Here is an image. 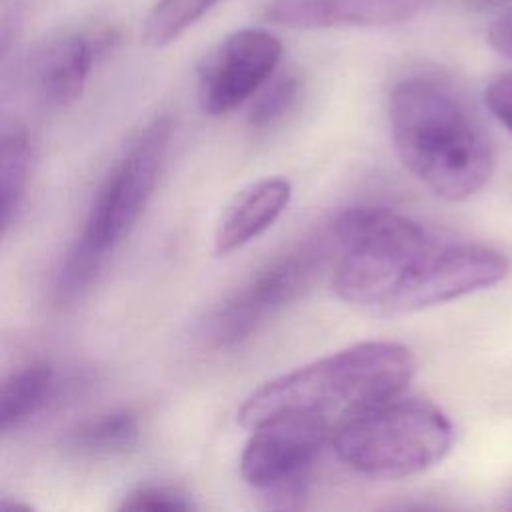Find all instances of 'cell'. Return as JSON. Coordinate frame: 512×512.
Listing matches in <instances>:
<instances>
[{
  "instance_id": "obj_1",
  "label": "cell",
  "mask_w": 512,
  "mask_h": 512,
  "mask_svg": "<svg viewBox=\"0 0 512 512\" xmlns=\"http://www.w3.org/2000/svg\"><path fill=\"white\" fill-rule=\"evenodd\" d=\"M388 120L398 158L436 196L460 202L490 180V140L444 86L426 78L398 82L390 94Z\"/></svg>"
},
{
  "instance_id": "obj_2",
  "label": "cell",
  "mask_w": 512,
  "mask_h": 512,
  "mask_svg": "<svg viewBox=\"0 0 512 512\" xmlns=\"http://www.w3.org/2000/svg\"><path fill=\"white\" fill-rule=\"evenodd\" d=\"M416 366L412 350L398 342L352 344L256 388L242 402L238 422L252 428L284 412H312L338 422L398 396L416 374Z\"/></svg>"
},
{
  "instance_id": "obj_3",
  "label": "cell",
  "mask_w": 512,
  "mask_h": 512,
  "mask_svg": "<svg viewBox=\"0 0 512 512\" xmlns=\"http://www.w3.org/2000/svg\"><path fill=\"white\" fill-rule=\"evenodd\" d=\"M338 248L336 296L380 316L396 306L438 238L416 220L380 206L344 210L330 228Z\"/></svg>"
},
{
  "instance_id": "obj_4",
  "label": "cell",
  "mask_w": 512,
  "mask_h": 512,
  "mask_svg": "<svg viewBox=\"0 0 512 512\" xmlns=\"http://www.w3.org/2000/svg\"><path fill=\"white\" fill-rule=\"evenodd\" d=\"M174 134L170 116H156L132 140L126 154L100 184L84 228L58 274L56 290L76 298L102 270L108 252L132 230L144 212L164 166Z\"/></svg>"
},
{
  "instance_id": "obj_5",
  "label": "cell",
  "mask_w": 512,
  "mask_h": 512,
  "mask_svg": "<svg viewBox=\"0 0 512 512\" xmlns=\"http://www.w3.org/2000/svg\"><path fill=\"white\" fill-rule=\"evenodd\" d=\"M454 426L434 404L392 396L332 426L330 446L360 476L396 480L420 474L450 452Z\"/></svg>"
},
{
  "instance_id": "obj_6",
  "label": "cell",
  "mask_w": 512,
  "mask_h": 512,
  "mask_svg": "<svg viewBox=\"0 0 512 512\" xmlns=\"http://www.w3.org/2000/svg\"><path fill=\"white\" fill-rule=\"evenodd\" d=\"M240 474L276 508H294L304 498L308 476L330 444L332 424L312 412H284L250 428Z\"/></svg>"
},
{
  "instance_id": "obj_7",
  "label": "cell",
  "mask_w": 512,
  "mask_h": 512,
  "mask_svg": "<svg viewBox=\"0 0 512 512\" xmlns=\"http://www.w3.org/2000/svg\"><path fill=\"white\" fill-rule=\"evenodd\" d=\"M320 258L322 246L312 242L266 264L210 310L202 322V338L216 348L248 340L308 286Z\"/></svg>"
},
{
  "instance_id": "obj_8",
  "label": "cell",
  "mask_w": 512,
  "mask_h": 512,
  "mask_svg": "<svg viewBox=\"0 0 512 512\" xmlns=\"http://www.w3.org/2000/svg\"><path fill=\"white\" fill-rule=\"evenodd\" d=\"M282 42L264 28H240L198 64L196 100L204 114L224 116L250 100L276 72Z\"/></svg>"
},
{
  "instance_id": "obj_9",
  "label": "cell",
  "mask_w": 512,
  "mask_h": 512,
  "mask_svg": "<svg viewBox=\"0 0 512 512\" xmlns=\"http://www.w3.org/2000/svg\"><path fill=\"white\" fill-rule=\"evenodd\" d=\"M436 0H270L264 20L284 28L324 30L390 26L412 20Z\"/></svg>"
},
{
  "instance_id": "obj_10",
  "label": "cell",
  "mask_w": 512,
  "mask_h": 512,
  "mask_svg": "<svg viewBox=\"0 0 512 512\" xmlns=\"http://www.w3.org/2000/svg\"><path fill=\"white\" fill-rule=\"evenodd\" d=\"M114 34H66L46 46L38 62V90L52 108L70 106L84 92L94 64L110 50Z\"/></svg>"
},
{
  "instance_id": "obj_11",
  "label": "cell",
  "mask_w": 512,
  "mask_h": 512,
  "mask_svg": "<svg viewBox=\"0 0 512 512\" xmlns=\"http://www.w3.org/2000/svg\"><path fill=\"white\" fill-rule=\"evenodd\" d=\"M292 196L286 178L274 176L258 180L238 192L224 208L214 230V254L226 256L240 250L284 212Z\"/></svg>"
},
{
  "instance_id": "obj_12",
  "label": "cell",
  "mask_w": 512,
  "mask_h": 512,
  "mask_svg": "<svg viewBox=\"0 0 512 512\" xmlns=\"http://www.w3.org/2000/svg\"><path fill=\"white\" fill-rule=\"evenodd\" d=\"M54 372L48 364H30L0 378V432L36 412L50 394Z\"/></svg>"
},
{
  "instance_id": "obj_13",
  "label": "cell",
  "mask_w": 512,
  "mask_h": 512,
  "mask_svg": "<svg viewBox=\"0 0 512 512\" xmlns=\"http://www.w3.org/2000/svg\"><path fill=\"white\" fill-rule=\"evenodd\" d=\"M30 170V140L24 130H0V236L24 196Z\"/></svg>"
},
{
  "instance_id": "obj_14",
  "label": "cell",
  "mask_w": 512,
  "mask_h": 512,
  "mask_svg": "<svg viewBox=\"0 0 512 512\" xmlns=\"http://www.w3.org/2000/svg\"><path fill=\"white\" fill-rule=\"evenodd\" d=\"M138 436L140 424L136 414L130 410H114L82 422L70 434V444L82 452L110 454L134 446Z\"/></svg>"
},
{
  "instance_id": "obj_15",
  "label": "cell",
  "mask_w": 512,
  "mask_h": 512,
  "mask_svg": "<svg viewBox=\"0 0 512 512\" xmlns=\"http://www.w3.org/2000/svg\"><path fill=\"white\" fill-rule=\"evenodd\" d=\"M218 0H156L144 20L142 38L164 48L186 34Z\"/></svg>"
},
{
  "instance_id": "obj_16",
  "label": "cell",
  "mask_w": 512,
  "mask_h": 512,
  "mask_svg": "<svg viewBox=\"0 0 512 512\" xmlns=\"http://www.w3.org/2000/svg\"><path fill=\"white\" fill-rule=\"evenodd\" d=\"M300 90L302 82L294 72H274L264 82V86L254 94L256 98L248 110L250 126L260 130L274 126L278 120H282V116H286L292 110L300 96Z\"/></svg>"
},
{
  "instance_id": "obj_17",
  "label": "cell",
  "mask_w": 512,
  "mask_h": 512,
  "mask_svg": "<svg viewBox=\"0 0 512 512\" xmlns=\"http://www.w3.org/2000/svg\"><path fill=\"white\" fill-rule=\"evenodd\" d=\"M120 510H190L194 504L188 500V496L172 486H142L134 492H130L122 504Z\"/></svg>"
},
{
  "instance_id": "obj_18",
  "label": "cell",
  "mask_w": 512,
  "mask_h": 512,
  "mask_svg": "<svg viewBox=\"0 0 512 512\" xmlns=\"http://www.w3.org/2000/svg\"><path fill=\"white\" fill-rule=\"evenodd\" d=\"M492 116L512 134V72L494 78L484 92Z\"/></svg>"
},
{
  "instance_id": "obj_19",
  "label": "cell",
  "mask_w": 512,
  "mask_h": 512,
  "mask_svg": "<svg viewBox=\"0 0 512 512\" xmlns=\"http://www.w3.org/2000/svg\"><path fill=\"white\" fill-rule=\"evenodd\" d=\"M486 42L498 54L512 58V10L490 22L486 28Z\"/></svg>"
},
{
  "instance_id": "obj_20",
  "label": "cell",
  "mask_w": 512,
  "mask_h": 512,
  "mask_svg": "<svg viewBox=\"0 0 512 512\" xmlns=\"http://www.w3.org/2000/svg\"><path fill=\"white\" fill-rule=\"evenodd\" d=\"M466 4L474 10H488V8L512 6V0H466Z\"/></svg>"
},
{
  "instance_id": "obj_21",
  "label": "cell",
  "mask_w": 512,
  "mask_h": 512,
  "mask_svg": "<svg viewBox=\"0 0 512 512\" xmlns=\"http://www.w3.org/2000/svg\"><path fill=\"white\" fill-rule=\"evenodd\" d=\"M504 510H512V490L502 498V504H500Z\"/></svg>"
}]
</instances>
